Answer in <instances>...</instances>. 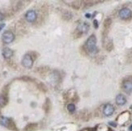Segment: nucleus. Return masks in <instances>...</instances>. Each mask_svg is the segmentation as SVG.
Instances as JSON below:
<instances>
[{
	"label": "nucleus",
	"instance_id": "obj_1",
	"mask_svg": "<svg viewBox=\"0 0 132 131\" xmlns=\"http://www.w3.org/2000/svg\"><path fill=\"white\" fill-rule=\"evenodd\" d=\"M85 49L91 54H95L97 53V48H96V38L95 35H92L89 37L85 43Z\"/></svg>",
	"mask_w": 132,
	"mask_h": 131
},
{
	"label": "nucleus",
	"instance_id": "obj_2",
	"mask_svg": "<svg viewBox=\"0 0 132 131\" xmlns=\"http://www.w3.org/2000/svg\"><path fill=\"white\" fill-rule=\"evenodd\" d=\"M22 65L26 68H31L33 65V60L30 54H26L22 59Z\"/></svg>",
	"mask_w": 132,
	"mask_h": 131
},
{
	"label": "nucleus",
	"instance_id": "obj_3",
	"mask_svg": "<svg viewBox=\"0 0 132 131\" xmlns=\"http://www.w3.org/2000/svg\"><path fill=\"white\" fill-rule=\"evenodd\" d=\"M15 39V36L12 32L11 31H6L3 34V41L5 44H10Z\"/></svg>",
	"mask_w": 132,
	"mask_h": 131
},
{
	"label": "nucleus",
	"instance_id": "obj_4",
	"mask_svg": "<svg viewBox=\"0 0 132 131\" xmlns=\"http://www.w3.org/2000/svg\"><path fill=\"white\" fill-rule=\"evenodd\" d=\"M132 15V11L129 9V8H122L119 11V16L123 20H127L130 18Z\"/></svg>",
	"mask_w": 132,
	"mask_h": 131
},
{
	"label": "nucleus",
	"instance_id": "obj_5",
	"mask_svg": "<svg viewBox=\"0 0 132 131\" xmlns=\"http://www.w3.org/2000/svg\"><path fill=\"white\" fill-rule=\"evenodd\" d=\"M25 18L27 20V21L30 22V23H33L35 20H37V13L35 11H28L27 13L25 14Z\"/></svg>",
	"mask_w": 132,
	"mask_h": 131
},
{
	"label": "nucleus",
	"instance_id": "obj_6",
	"mask_svg": "<svg viewBox=\"0 0 132 131\" xmlns=\"http://www.w3.org/2000/svg\"><path fill=\"white\" fill-rule=\"evenodd\" d=\"M104 114L106 117H109L111 116L113 113L114 112V107L110 104H105L104 107V110H103Z\"/></svg>",
	"mask_w": 132,
	"mask_h": 131
},
{
	"label": "nucleus",
	"instance_id": "obj_7",
	"mask_svg": "<svg viewBox=\"0 0 132 131\" xmlns=\"http://www.w3.org/2000/svg\"><path fill=\"white\" fill-rule=\"evenodd\" d=\"M122 88L124 91L127 94H130L132 92V81L126 80L122 84Z\"/></svg>",
	"mask_w": 132,
	"mask_h": 131
},
{
	"label": "nucleus",
	"instance_id": "obj_8",
	"mask_svg": "<svg viewBox=\"0 0 132 131\" xmlns=\"http://www.w3.org/2000/svg\"><path fill=\"white\" fill-rule=\"evenodd\" d=\"M89 29V24H87V23H81L80 24H79L77 30L79 32H80L82 34L87 33V31Z\"/></svg>",
	"mask_w": 132,
	"mask_h": 131
},
{
	"label": "nucleus",
	"instance_id": "obj_9",
	"mask_svg": "<svg viewBox=\"0 0 132 131\" xmlns=\"http://www.w3.org/2000/svg\"><path fill=\"white\" fill-rule=\"evenodd\" d=\"M0 125L4 126V127L11 128V121L6 117H0Z\"/></svg>",
	"mask_w": 132,
	"mask_h": 131
},
{
	"label": "nucleus",
	"instance_id": "obj_10",
	"mask_svg": "<svg viewBox=\"0 0 132 131\" xmlns=\"http://www.w3.org/2000/svg\"><path fill=\"white\" fill-rule=\"evenodd\" d=\"M116 103L118 105H124V104L126 103V99L123 95L119 94L117 95L116 97Z\"/></svg>",
	"mask_w": 132,
	"mask_h": 131
},
{
	"label": "nucleus",
	"instance_id": "obj_11",
	"mask_svg": "<svg viewBox=\"0 0 132 131\" xmlns=\"http://www.w3.org/2000/svg\"><path fill=\"white\" fill-rule=\"evenodd\" d=\"M3 55L5 58H10L13 55V51L9 48L6 47L3 50Z\"/></svg>",
	"mask_w": 132,
	"mask_h": 131
},
{
	"label": "nucleus",
	"instance_id": "obj_12",
	"mask_svg": "<svg viewBox=\"0 0 132 131\" xmlns=\"http://www.w3.org/2000/svg\"><path fill=\"white\" fill-rule=\"evenodd\" d=\"M7 104V98L5 95H0V107H4Z\"/></svg>",
	"mask_w": 132,
	"mask_h": 131
},
{
	"label": "nucleus",
	"instance_id": "obj_13",
	"mask_svg": "<svg viewBox=\"0 0 132 131\" xmlns=\"http://www.w3.org/2000/svg\"><path fill=\"white\" fill-rule=\"evenodd\" d=\"M67 110L70 112H74L76 111V106H75V104H69L67 105Z\"/></svg>",
	"mask_w": 132,
	"mask_h": 131
},
{
	"label": "nucleus",
	"instance_id": "obj_14",
	"mask_svg": "<svg viewBox=\"0 0 132 131\" xmlns=\"http://www.w3.org/2000/svg\"><path fill=\"white\" fill-rule=\"evenodd\" d=\"M93 24H94V27H95V28H97L98 26H99V24H98V21L96 20H95L93 21Z\"/></svg>",
	"mask_w": 132,
	"mask_h": 131
},
{
	"label": "nucleus",
	"instance_id": "obj_15",
	"mask_svg": "<svg viewBox=\"0 0 132 131\" xmlns=\"http://www.w3.org/2000/svg\"><path fill=\"white\" fill-rule=\"evenodd\" d=\"M3 18H4V15H3V14L2 12H0V21L3 20Z\"/></svg>",
	"mask_w": 132,
	"mask_h": 131
},
{
	"label": "nucleus",
	"instance_id": "obj_16",
	"mask_svg": "<svg viewBox=\"0 0 132 131\" xmlns=\"http://www.w3.org/2000/svg\"><path fill=\"white\" fill-rule=\"evenodd\" d=\"M4 27H5V24H0V31H1Z\"/></svg>",
	"mask_w": 132,
	"mask_h": 131
},
{
	"label": "nucleus",
	"instance_id": "obj_17",
	"mask_svg": "<svg viewBox=\"0 0 132 131\" xmlns=\"http://www.w3.org/2000/svg\"><path fill=\"white\" fill-rule=\"evenodd\" d=\"M109 125H112V126H114V127H115V126L117 125V124L114 123V122H109Z\"/></svg>",
	"mask_w": 132,
	"mask_h": 131
},
{
	"label": "nucleus",
	"instance_id": "obj_18",
	"mask_svg": "<svg viewBox=\"0 0 132 131\" xmlns=\"http://www.w3.org/2000/svg\"><path fill=\"white\" fill-rule=\"evenodd\" d=\"M86 17H87V18H90L91 15H90V14H86Z\"/></svg>",
	"mask_w": 132,
	"mask_h": 131
},
{
	"label": "nucleus",
	"instance_id": "obj_19",
	"mask_svg": "<svg viewBox=\"0 0 132 131\" xmlns=\"http://www.w3.org/2000/svg\"><path fill=\"white\" fill-rule=\"evenodd\" d=\"M129 130H130V131H132V125H131L130 126V128H129Z\"/></svg>",
	"mask_w": 132,
	"mask_h": 131
}]
</instances>
